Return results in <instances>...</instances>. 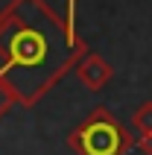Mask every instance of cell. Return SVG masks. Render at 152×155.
<instances>
[{"label": "cell", "mask_w": 152, "mask_h": 155, "mask_svg": "<svg viewBox=\"0 0 152 155\" xmlns=\"http://www.w3.org/2000/svg\"><path fill=\"white\" fill-rule=\"evenodd\" d=\"M111 76H114V68L102 59L100 53H88V56L76 64V79H79L88 91H102V88L111 82Z\"/></svg>", "instance_id": "3957f363"}, {"label": "cell", "mask_w": 152, "mask_h": 155, "mask_svg": "<svg viewBox=\"0 0 152 155\" xmlns=\"http://www.w3.org/2000/svg\"><path fill=\"white\" fill-rule=\"evenodd\" d=\"M68 143L76 155H126L135 147V138L108 108L100 105L68 135Z\"/></svg>", "instance_id": "7a4b0ae2"}, {"label": "cell", "mask_w": 152, "mask_h": 155, "mask_svg": "<svg viewBox=\"0 0 152 155\" xmlns=\"http://www.w3.org/2000/svg\"><path fill=\"white\" fill-rule=\"evenodd\" d=\"M135 147L140 149V152H144V155H152V135H140Z\"/></svg>", "instance_id": "8992f818"}, {"label": "cell", "mask_w": 152, "mask_h": 155, "mask_svg": "<svg viewBox=\"0 0 152 155\" xmlns=\"http://www.w3.org/2000/svg\"><path fill=\"white\" fill-rule=\"evenodd\" d=\"M132 126H135L137 135H152V100L144 103L135 114H132Z\"/></svg>", "instance_id": "277c9868"}, {"label": "cell", "mask_w": 152, "mask_h": 155, "mask_svg": "<svg viewBox=\"0 0 152 155\" xmlns=\"http://www.w3.org/2000/svg\"><path fill=\"white\" fill-rule=\"evenodd\" d=\"M73 9H76V0H68V18H73Z\"/></svg>", "instance_id": "52a82bcc"}, {"label": "cell", "mask_w": 152, "mask_h": 155, "mask_svg": "<svg viewBox=\"0 0 152 155\" xmlns=\"http://www.w3.org/2000/svg\"><path fill=\"white\" fill-rule=\"evenodd\" d=\"M88 53L73 18L47 0H9L0 9V82L18 105L41 103Z\"/></svg>", "instance_id": "6da1fadb"}, {"label": "cell", "mask_w": 152, "mask_h": 155, "mask_svg": "<svg viewBox=\"0 0 152 155\" xmlns=\"http://www.w3.org/2000/svg\"><path fill=\"white\" fill-rule=\"evenodd\" d=\"M12 105H15V97H12V91H9V88L0 82V117H3V114L12 108Z\"/></svg>", "instance_id": "5b68a950"}]
</instances>
